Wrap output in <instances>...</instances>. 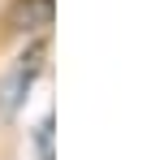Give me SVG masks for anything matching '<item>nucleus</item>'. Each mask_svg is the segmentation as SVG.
<instances>
[{
    "instance_id": "obj_2",
    "label": "nucleus",
    "mask_w": 160,
    "mask_h": 160,
    "mask_svg": "<svg viewBox=\"0 0 160 160\" xmlns=\"http://www.w3.org/2000/svg\"><path fill=\"white\" fill-rule=\"evenodd\" d=\"M52 130H56V121H52V112L35 126V152H39V160H52Z\"/></svg>"
},
{
    "instance_id": "obj_1",
    "label": "nucleus",
    "mask_w": 160,
    "mask_h": 160,
    "mask_svg": "<svg viewBox=\"0 0 160 160\" xmlns=\"http://www.w3.org/2000/svg\"><path fill=\"white\" fill-rule=\"evenodd\" d=\"M18 30H39V26H52V0H18L13 18H9Z\"/></svg>"
}]
</instances>
